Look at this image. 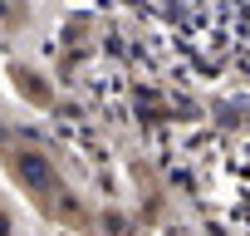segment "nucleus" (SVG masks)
I'll return each mask as SVG.
<instances>
[{
  "label": "nucleus",
  "mask_w": 250,
  "mask_h": 236,
  "mask_svg": "<svg viewBox=\"0 0 250 236\" xmlns=\"http://www.w3.org/2000/svg\"><path fill=\"white\" fill-rule=\"evenodd\" d=\"M15 177L30 182V187H49V163L35 158V153H20V158H15Z\"/></svg>",
  "instance_id": "nucleus-1"
}]
</instances>
